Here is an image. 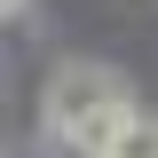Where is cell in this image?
I'll use <instances>...</instances> for the list:
<instances>
[{"instance_id":"6da1fadb","label":"cell","mask_w":158,"mask_h":158,"mask_svg":"<svg viewBox=\"0 0 158 158\" xmlns=\"http://www.w3.org/2000/svg\"><path fill=\"white\" fill-rule=\"evenodd\" d=\"M111 103H127V87H118L103 63H63V71L48 79V95H40V118H48L56 142H71L79 127H87L95 111H111Z\"/></svg>"},{"instance_id":"7a4b0ae2","label":"cell","mask_w":158,"mask_h":158,"mask_svg":"<svg viewBox=\"0 0 158 158\" xmlns=\"http://www.w3.org/2000/svg\"><path fill=\"white\" fill-rule=\"evenodd\" d=\"M111 158H158V118H142V111H135V127L118 135V150H111Z\"/></svg>"},{"instance_id":"3957f363","label":"cell","mask_w":158,"mask_h":158,"mask_svg":"<svg viewBox=\"0 0 158 158\" xmlns=\"http://www.w3.org/2000/svg\"><path fill=\"white\" fill-rule=\"evenodd\" d=\"M0 8H8V16H24V0H0Z\"/></svg>"}]
</instances>
